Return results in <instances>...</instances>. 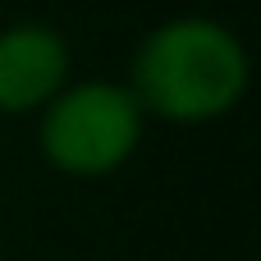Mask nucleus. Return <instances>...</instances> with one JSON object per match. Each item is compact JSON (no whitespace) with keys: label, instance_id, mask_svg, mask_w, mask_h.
I'll return each mask as SVG.
<instances>
[{"label":"nucleus","instance_id":"1","mask_svg":"<svg viewBox=\"0 0 261 261\" xmlns=\"http://www.w3.org/2000/svg\"><path fill=\"white\" fill-rule=\"evenodd\" d=\"M124 83L147 119L197 128L239 110L252 83V55L225 18L170 14L138 37Z\"/></svg>","mask_w":261,"mask_h":261},{"label":"nucleus","instance_id":"2","mask_svg":"<svg viewBox=\"0 0 261 261\" xmlns=\"http://www.w3.org/2000/svg\"><path fill=\"white\" fill-rule=\"evenodd\" d=\"M147 115L124 78L73 73V83L37 115V151L55 174L106 179L147 142Z\"/></svg>","mask_w":261,"mask_h":261},{"label":"nucleus","instance_id":"3","mask_svg":"<svg viewBox=\"0 0 261 261\" xmlns=\"http://www.w3.org/2000/svg\"><path fill=\"white\" fill-rule=\"evenodd\" d=\"M73 41L46 18H14L0 28V119L41 115L73 83Z\"/></svg>","mask_w":261,"mask_h":261}]
</instances>
